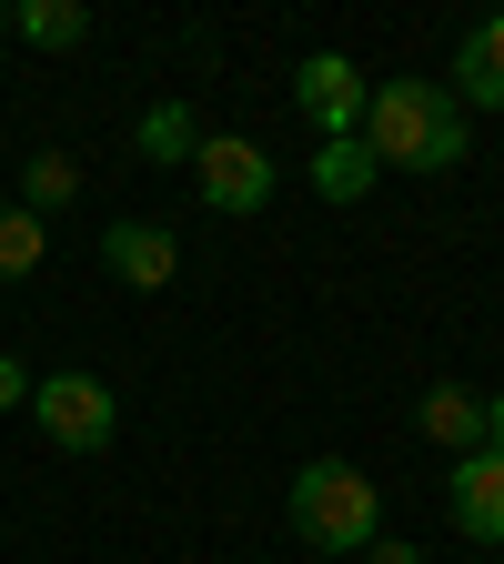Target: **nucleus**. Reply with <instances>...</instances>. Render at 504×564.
<instances>
[{
    "label": "nucleus",
    "mask_w": 504,
    "mask_h": 564,
    "mask_svg": "<svg viewBox=\"0 0 504 564\" xmlns=\"http://www.w3.org/2000/svg\"><path fill=\"white\" fill-rule=\"evenodd\" d=\"M364 152H374V172L384 162L394 172H454L464 162V101L444 82H384L364 101Z\"/></svg>",
    "instance_id": "1"
},
{
    "label": "nucleus",
    "mask_w": 504,
    "mask_h": 564,
    "mask_svg": "<svg viewBox=\"0 0 504 564\" xmlns=\"http://www.w3.org/2000/svg\"><path fill=\"white\" fill-rule=\"evenodd\" d=\"M282 514H293V534H303V544H323V554H364V544H374V524H384V484H374L364 464L323 454V464H303V474H293Z\"/></svg>",
    "instance_id": "2"
},
{
    "label": "nucleus",
    "mask_w": 504,
    "mask_h": 564,
    "mask_svg": "<svg viewBox=\"0 0 504 564\" xmlns=\"http://www.w3.org/2000/svg\"><path fill=\"white\" fill-rule=\"evenodd\" d=\"M31 413H41V434L61 454H101L111 423H121V403H111L101 373H51V383H31Z\"/></svg>",
    "instance_id": "3"
},
{
    "label": "nucleus",
    "mask_w": 504,
    "mask_h": 564,
    "mask_svg": "<svg viewBox=\"0 0 504 564\" xmlns=\"http://www.w3.org/2000/svg\"><path fill=\"white\" fill-rule=\"evenodd\" d=\"M293 101H303V121L323 131V141H353L364 131V101H374V82L353 70L343 51H313L303 70H293Z\"/></svg>",
    "instance_id": "4"
},
{
    "label": "nucleus",
    "mask_w": 504,
    "mask_h": 564,
    "mask_svg": "<svg viewBox=\"0 0 504 564\" xmlns=\"http://www.w3.org/2000/svg\"><path fill=\"white\" fill-rule=\"evenodd\" d=\"M192 192L212 202V212H262L272 202V152H262V141H202V152H192Z\"/></svg>",
    "instance_id": "5"
},
{
    "label": "nucleus",
    "mask_w": 504,
    "mask_h": 564,
    "mask_svg": "<svg viewBox=\"0 0 504 564\" xmlns=\"http://www.w3.org/2000/svg\"><path fill=\"white\" fill-rule=\"evenodd\" d=\"M444 514H454V534L504 544V454H464V464H454V484H444Z\"/></svg>",
    "instance_id": "6"
},
{
    "label": "nucleus",
    "mask_w": 504,
    "mask_h": 564,
    "mask_svg": "<svg viewBox=\"0 0 504 564\" xmlns=\"http://www.w3.org/2000/svg\"><path fill=\"white\" fill-rule=\"evenodd\" d=\"M101 262H111V282H131V293H162V282L182 272V242L162 223H111L101 232Z\"/></svg>",
    "instance_id": "7"
},
{
    "label": "nucleus",
    "mask_w": 504,
    "mask_h": 564,
    "mask_svg": "<svg viewBox=\"0 0 504 564\" xmlns=\"http://www.w3.org/2000/svg\"><path fill=\"white\" fill-rule=\"evenodd\" d=\"M414 423H423V434H435L454 464H464V454H484V393H474V383H435V393L414 403Z\"/></svg>",
    "instance_id": "8"
},
{
    "label": "nucleus",
    "mask_w": 504,
    "mask_h": 564,
    "mask_svg": "<svg viewBox=\"0 0 504 564\" xmlns=\"http://www.w3.org/2000/svg\"><path fill=\"white\" fill-rule=\"evenodd\" d=\"M454 82H464V101H474V111H504V11H484V21L464 31Z\"/></svg>",
    "instance_id": "9"
},
{
    "label": "nucleus",
    "mask_w": 504,
    "mask_h": 564,
    "mask_svg": "<svg viewBox=\"0 0 504 564\" xmlns=\"http://www.w3.org/2000/svg\"><path fill=\"white\" fill-rule=\"evenodd\" d=\"M11 31L41 41V51H82V41H92V11H82V0H21Z\"/></svg>",
    "instance_id": "10"
},
{
    "label": "nucleus",
    "mask_w": 504,
    "mask_h": 564,
    "mask_svg": "<svg viewBox=\"0 0 504 564\" xmlns=\"http://www.w3.org/2000/svg\"><path fill=\"white\" fill-rule=\"evenodd\" d=\"M313 192H323V202H364V192H374V152H364V131H353V141H323V152H313Z\"/></svg>",
    "instance_id": "11"
},
{
    "label": "nucleus",
    "mask_w": 504,
    "mask_h": 564,
    "mask_svg": "<svg viewBox=\"0 0 504 564\" xmlns=\"http://www.w3.org/2000/svg\"><path fill=\"white\" fill-rule=\"evenodd\" d=\"M192 152H202V121L182 101H152V111H141V162H192Z\"/></svg>",
    "instance_id": "12"
},
{
    "label": "nucleus",
    "mask_w": 504,
    "mask_h": 564,
    "mask_svg": "<svg viewBox=\"0 0 504 564\" xmlns=\"http://www.w3.org/2000/svg\"><path fill=\"white\" fill-rule=\"evenodd\" d=\"M41 212H21V202H0V282H21V272H41Z\"/></svg>",
    "instance_id": "13"
},
{
    "label": "nucleus",
    "mask_w": 504,
    "mask_h": 564,
    "mask_svg": "<svg viewBox=\"0 0 504 564\" xmlns=\"http://www.w3.org/2000/svg\"><path fill=\"white\" fill-rule=\"evenodd\" d=\"M71 192H82V162H71V152H41V162L21 172V212H61Z\"/></svg>",
    "instance_id": "14"
},
{
    "label": "nucleus",
    "mask_w": 504,
    "mask_h": 564,
    "mask_svg": "<svg viewBox=\"0 0 504 564\" xmlns=\"http://www.w3.org/2000/svg\"><path fill=\"white\" fill-rule=\"evenodd\" d=\"M21 403H31V373L11 364V352H0V413H21Z\"/></svg>",
    "instance_id": "15"
},
{
    "label": "nucleus",
    "mask_w": 504,
    "mask_h": 564,
    "mask_svg": "<svg viewBox=\"0 0 504 564\" xmlns=\"http://www.w3.org/2000/svg\"><path fill=\"white\" fill-rule=\"evenodd\" d=\"M484 454H504V393H484Z\"/></svg>",
    "instance_id": "16"
},
{
    "label": "nucleus",
    "mask_w": 504,
    "mask_h": 564,
    "mask_svg": "<svg viewBox=\"0 0 504 564\" xmlns=\"http://www.w3.org/2000/svg\"><path fill=\"white\" fill-rule=\"evenodd\" d=\"M364 564H423V554H414V544H384V534H374V544H364Z\"/></svg>",
    "instance_id": "17"
},
{
    "label": "nucleus",
    "mask_w": 504,
    "mask_h": 564,
    "mask_svg": "<svg viewBox=\"0 0 504 564\" xmlns=\"http://www.w3.org/2000/svg\"><path fill=\"white\" fill-rule=\"evenodd\" d=\"M0 31H11V11H0Z\"/></svg>",
    "instance_id": "18"
}]
</instances>
